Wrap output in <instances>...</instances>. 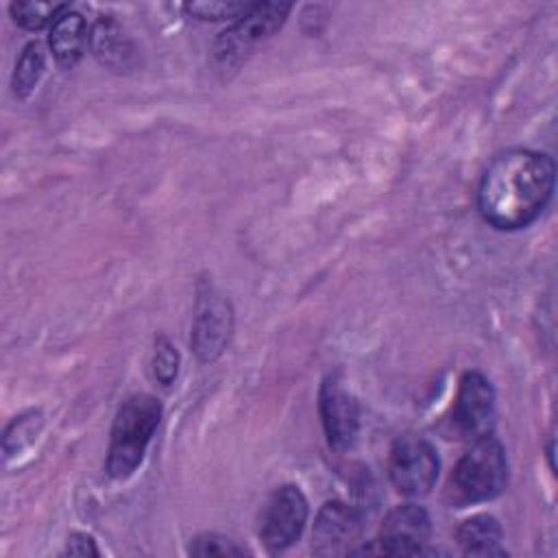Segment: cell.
<instances>
[{
    "mask_svg": "<svg viewBox=\"0 0 558 558\" xmlns=\"http://www.w3.org/2000/svg\"><path fill=\"white\" fill-rule=\"evenodd\" d=\"M39 427H41V414H39V412H28V414L15 416V418L11 421V425L7 427L4 440H2L4 449L15 440V445L11 447V451H9L7 456H13V453H17L20 449H24V447L33 440V436L37 434Z\"/></svg>",
    "mask_w": 558,
    "mask_h": 558,
    "instance_id": "ac0fdd59",
    "label": "cell"
},
{
    "mask_svg": "<svg viewBox=\"0 0 558 558\" xmlns=\"http://www.w3.org/2000/svg\"><path fill=\"white\" fill-rule=\"evenodd\" d=\"M65 554H70V556H98V547H96V543L89 534L74 532L68 538Z\"/></svg>",
    "mask_w": 558,
    "mask_h": 558,
    "instance_id": "44dd1931",
    "label": "cell"
},
{
    "mask_svg": "<svg viewBox=\"0 0 558 558\" xmlns=\"http://www.w3.org/2000/svg\"><path fill=\"white\" fill-rule=\"evenodd\" d=\"M179 371V353L174 344L166 338L159 336L155 340V355H153V375L161 386H170L177 377Z\"/></svg>",
    "mask_w": 558,
    "mask_h": 558,
    "instance_id": "e0dca14e",
    "label": "cell"
},
{
    "mask_svg": "<svg viewBox=\"0 0 558 558\" xmlns=\"http://www.w3.org/2000/svg\"><path fill=\"white\" fill-rule=\"evenodd\" d=\"M318 410L329 445L336 451L351 449L360 434V405L357 399L342 386L338 375H329L323 381Z\"/></svg>",
    "mask_w": 558,
    "mask_h": 558,
    "instance_id": "9c48e42d",
    "label": "cell"
},
{
    "mask_svg": "<svg viewBox=\"0 0 558 558\" xmlns=\"http://www.w3.org/2000/svg\"><path fill=\"white\" fill-rule=\"evenodd\" d=\"M233 327V312L225 294L211 283H201L194 307L192 347L201 362H214L229 344Z\"/></svg>",
    "mask_w": 558,
    "mask_h": 558,
    "instance_id": "ba28073f",
    "label": "cell"
},
{
    "mask_svg": "<svg viewBox=\"0 0 558 558\" xmlns=\"http://www.w3.org/2000/svg\"><path fill=\"white\" fill-rule=\"evenodd\" d=\"M432 521L425 508L416 504H403L392 508L379 530V536L351 554H386V556H412L421 554L429 541Z\"/></svg>",
    "mask_w": 558,
    "mask_h": 558,
    "instance_id": "8992f818",
    "label": "cell"
},
{
    "mask_svg": "<svg viewBox=\"0 0 558 558\" xmlns=\"http://www.w3.org/2000/svg\"><path fill=\"white\" fill-rule=\"evenodd\" d=\"M251 7V2H192L185 9L198 20H238Z\"/></svg>",
    "mask_w": 558,
    "mask_h": 558,
    "instance_id": "d6986e66",
    "label": "cell"
},
{
    "mask_svg": "<svg viewBox=\"0 0 558 558\" xmlns=\"http://www.w3.org/2000/svg\"><path fill=\"white\" fill-rule=\"evenodd\" d=\"M453 488L464 501H490L508 484V460L501 442L488 434L475 438L453 469Z\"/></svg>",
    "mask_w": 558,
    "mask_h": 558,
    "instance_id": "3957f363",
    "label": "cell"
},
{
    "mask_svg": "<svg viewBox=\"0 0 558 558\" xmlns=\"http://www.w3.org/2000/svg\"><path fill=\"white\" fill-rule=\"evenodd\" d=\"M501 536V525L490 514H475L462 521L456 532L458 545L466 556H504Z\"/></svg>",
    "mask_w": 558,
    "mask_h": 558,
    "instance_id": "5bb4252c",
    "label": "cell"
},
{
    "mask_svg": "<svg viewBox=\"0 0 558 558\" xmlns=\"http://www.w3.org/2000/svg\"><path fill=\"white\" fill-rule=\"evenodd\" d=\"M94 57L113 72H129L137 63V48L122 26L111 17H100L89 35Z\"/></svg>",
    "mask_w": 558,
    "mask_h": 558,
    "instance_id": "7c38bea8",
    "label": "cell"
},
{
    "mask_svg": "<svg viewBox=\"0 0 558 558\" xmlns=\"http://www.w3.org/2000/svg\"><path fill=\"white\" fill-rule=\"evenodd\" d=\"M70 9L68 2H11L9 13L13 22L28 31L52 26L61 13Z\"/></svg>",
    "mask_w": 558,
    "mask_h": 558,
    "instance_id": "2e32d148",
    "label": "cell"
},
{
    "mask_svg": "<svg viewBox=\"0 0 558 558\" xmlns=\"http://www.w3.org/2000/svg\"><path fill=\"white\" fill-rule=\"evenodd\" d=\"M307 521V499L299 486H279L262 508L259 541L268 551H283L303 532Z\"/></svg>",
    "mask_w": 558,
    "mask_h": 558,
    "instance_id": "52a82bcc",
    "label": "cell"
},
{
    "mask_svg": "<svg viewBox=\"0 0 558 558\" xmlns=\"http://www.w3.org/2000/svg\"><path fill=\"white\" fill-rule=\"evenodd\" d=\"M292 4L288 2H255L242 17H238L227 31H222L214 44V54L225 68L238 65L253 48L277 33Z\"/></svg>",
    "mask_w": 558,
    "mask_h": 558,
    "instance_id": "277c9868",
    "label": "cell"
},
{
    "mask_svg": "<svg viewBox=\"0 0 558 558\" xmlns=\"http://www.w3.org/2000/svg\"><path fill=\"white\" fill-rule=\"evenodd\" d=\"M246 549L240 547L235 541L227 538V536H220V534H201L192 541L190 545V554L194 556H238V554H244Z\"/></svg>",
    "mask_w": 558,
    "mask_h": 558,
    "instance_id": "ffe728a7",
    "label": "cell"
},
{
    "mask_svg": "<svg viewBox=\"0 0 558 558\" xmlns=\"http://www.w3.org/2000/svg\"><path fill=\"white\" fill-rule=\"evenodd\" d=\"M364 530L362 514L344 501H327L314 521L312 549L318 556L351 554V545L360 541Z\"/></svg>",
    "mask_w": 558,
    "mask_h": 558,
    "instance_id": "8fae6325",
    "label": "cell"
},
{
    "mask_svg": "<svg viewBox=\"0 0 558 558\" xmlns=\"http://www.w3.org/2000/svg\"><path fill=\"white\" fill-rule=\"evenodd\" d=\"M438 453L429 440L405 434L395 440L388 460L392 486L405 497H423L432 490L438 477Z\"/></svg>",
    "mask_w": 558,
    "mask_h": 558,
    "instance_id": "5b68a950",
    "label": "cell"
},
{
    "mask_svg": "<svg viewBox=\"0 0 558 558\" xmlns=\"http://www.w3.org/2000/svg\"><path fill=\"white\" fill-rule=\"evenodd\" d=\"M159 418L161 403L150 395H133L120 405L107 451V473L111 477L124 480L137 469Z\"/></svg>",
    "mask_w": 558,
    "mask_h": 558,
    "instance_id": "7a4b0ae2",
    "label": "cell"
},
{
    "mask_svg": "<svg viewBox=\"0 0 558 558\" xmlns=\"http://www.w3.org/2000/svg\"><path fill=\"white\" fill-rule=\"evenodd\" d=\"M89 41L87 22L78 11L68 9L59 15V20L50 26L48 46L52 57L61 68H72L81 61L85 46Z\"/></svg>",
    "mask_w": 558,
    "mask_h": 558,
    "instance_id": "4fadbf2b",
    "label": "cell"
},
{
    "mask_svg": "<svg viewBox=\"0 0 558 558\" xmlns=\"http://www.w3.org/2000/svg\"><path fill=\"white\" fill-rule=\"evenodd\" d=\"M453 421L458 429L473 440L493 432L495 390L482 373L469 371L460 377L458 395L453 401Z\"/></svg>",
    "mask_w": 558,
    "mask_h": 558,
    "instance_id": "30bf717a",
    "label": "cell"
},
{
    "mask_svg": "<svg viewBox=\"0 0 558 558\" xmlns=\"http://www.w3.org/2000/svg\"><path fill=\"white\" fill-rule=\"evenodd\" d=\"M44 70H46V50L39 41H31L22 50V54L15 63V72H13V81H11L13 94L17 98H26L39 83Z\"/></svg>",
    "mask_w": 558,
    "mask_h": 558,
    "instance_id": "9a60e30c",
    "label": "cell"
},
{
    "mask_svg": "<svg viewBox=\"0 0 558 558\" xmlns=\"http://www.w3.org/2000/svg\"><path fill=\"white\" fill-rule=\"evenodd\" d=\"M554 183L556 166L549 155L527 148L504 150L482 174L477 209L495 229H523L543 214Z\"/></svg>",
    "mask_w": 558,
    "mask_h": 558,
    "instance_id": "6da1fadb",
    "label": "cell"
}]
</instances>
